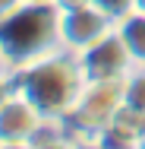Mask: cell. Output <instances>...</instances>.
Segmentation results:
<instances>
[{"label":"cell","instance_id":"cell-1","mask_svg":"<svg viewBox=\"0 0 145 149\" xmlns=\"http://www.w3.org/2000/svg\"><path fill=\"white\" fill-rule=\"evenodd\" d=\"M85 83L88 79L82 73L79 57L66 48H54L16 67L19 95L29 98L44 118H69Z\"/></svg>","mask_w":145,"mask_h":149},{"label":"cell","instance_id":"cell-2","mask_svg":"<svg viewBox=\"0 0 145 149\" xmlns=\"http://www.w3.org/2000/svg\"><path fill=\"white\" fill-rule=\"evenodd\" d=\"M0 41L19 63L35 60L60 45V6L47 0H25L16 13L0 22Z\"/></svg>","mask_w":145,"mask_h":149},{"label":"cell","instance_id":"cell-3","mask_svg":"<svg viewBox=\"0 0 145 149\" xmlns=\"http://www.w3.org/2000/svg\"><path fill=\"white\" fill-rule=\"evenodd\" d=\"M91 3H95V6H101V10H104L111 19H117V22L136 10V0H91Z\"/></svg>","mask_w":145,"mask_h":149}]
</instances>
